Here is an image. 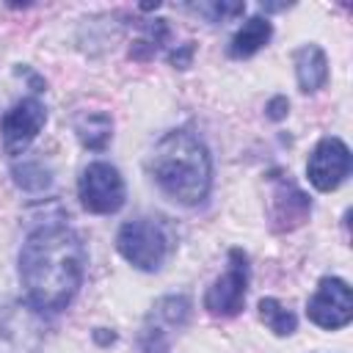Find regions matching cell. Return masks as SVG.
Returning <instances> with one entry per match:
<instances>
[{"label":"cell","instance_id":"cell-1","mask_svg":"<svg viewBox=\"0 0 353 353\" xmlns=\"http://www.w3.org/2000/svg\"><path fill=\"white\" fill-rule=\"evenodd\" d=\"M85 273V248L80 237L50 223L28 234L19 251V279L36 309H63L80 290Z\"/></svg>","mask_w":353,"mask_h":353},{"label":"cell","instance_id":"cell-2","mask_svg":"<svg viewBox=\"0 0 353 353\" xmlns=\"http://www.w3.org/2000/svg\"><path fill=\"white\" fill-rule=\"evenodd\" d=\"M152 176L165 196L193 207L201 204L212 185V160L207 146L190 130L165 132L152 152Z\"/></svg>","mask_w":353,"mask_h":353},{"label":"cell","instance_id":"cell-3","mask_svg":"<svg viewBox=\"0 0 353 353\" xmlns=\"http://www.w3.org/2000/svg\"><path fill=\"white\" fill-rule=\"evenodd\" d=\"M119 254L138 270H160L168 256V234L165 226L154 218L127 221L116 234Z\"/></svg>","mask_w":353,"mask_h":353},{"label":"cell","instance_id":"cell-4","mask_svg":"<svg viewBox=\"0 0 353 353\" xmlns=\"http://www.w3.org/2000/svg\"><path fill=\"white\" fill-rule=\"evenodd\" d=\"M44 320L33 303L0 306V353H41Z\"/></svg>","mask_w":353,"mask_h":353},{"label":"cell","instance_id":"cell-5","mask_svg":"<svg viewBox=\"0 0 353 353\" xmlns=\"http://www.w3.org/2000/svg\"><path fill=\"white\" fill-rule=\"evenodd\" d=\"M77 193H80V204L88 212L110 215V212L121 210V204H124V179L110 163L99 160L83 171L80 182H77Z\"/></svg>","mask_w":353,"mask_h":353},{"label":"cell","instance_id":"cell-6","mask_svg":"<svg viewBox=\"0 0 353 353\" xmlns=\"http://www.w3.org/2000/svg\"><path fill=\"white\" fill-rule=\"evenodd\" d=\"M248 290V256L240 248L229 251V268L212 281L204 295V309L215 317H232L243 309Z\"/></svg>","mask_w":353,"mask_h":353},{"label":"cell","instance_id":"cell-7","mask_svg":"<svg viewBox=\"0 0 353 353\" xmlns=\"http://www.w3.org/2000/svg\"><path fill=\"white\" fill-rule=\"evenodd\" d=\"M306 317L314 325L328 328V331H336V328L347 325L350 317H353V295H350V287L342 279H331V276L320 279L314 295L306 303Z\"/></svg>","mask_w":353,"mask_h":353},{"label":"cell","instance_id":"cell-8","mask_svg":"<svg viewBox=\"0 0 353 353\" xmlns=\"http://www.w3.org/2000/svg\"><path fill=\"white\" fill-rule=\"evenodd\" d=\"M47 121V110L44 105L36 99V97H28V99H19L6 116H3V124H0V132H3V146L8 154H22L30 141L41 132Z\"/></svg>","mask_w":353,"mask_h":353},{"label":"cell","instance_id":"cell-9","mask_svg":"<svg viewBox=\"0 0 353 353\" xmlns=\"http://www.w3.org/2000/svg\"><path fill=\"white\" fill-rule=\"evenodd\" d=\"M309 182L317 190H334L350 174V149L339 138H323L306 163Z\"/></svg>","mask_w":353,"mask_h":353},{"label":"cell","instance_id":"cell-10","mask_svg":"<svg viewBox=\"0 0 353 353\" xmlns=\"http://www.w3.org/2000/svg\"><path fill=\"white\" fill-rule=\"evenodd\" d=\"M312 212V201L309 196L287 176L276 179L273 188V204H270V218H273V229L276 232H290L295 226H301Z\"/></svg>","mask_w":353,"mask_h":353},{"label":"cell","instance_id":"cell-11","mask_svg":"<svg viewBox=\"0 0 353 353\" xmlns=\"http://www.w3.org/2000/svg\"><path fill=\"white\" fill-rule=\"evenodd\" d=\"M295 74H298V85L303 94L320 91L328 80V58H325L323 47L306 44V47L295 50Z\"/></svg>","mask_w":353,"mask_h":353},{"label":"cell","instance_id":"cell-12","mask_svg":"<svg viewBox=\"0 0 353 353\" xmlns=\"http://www.w3.org/2000/svg\"><path fill=\"white\" fill-rule=\"evenodd\" d=\"M273 36V25L262 17H251L245 19V25L234 33L232 44H229V55L232 58H251L254 52H259Z\"/></svg>","mask_w":353,"mask_h":353},{"label":"cell","instance_id":"cell-13","mask_svg":"<svg viewBox=\"0 0 353 353\" xmlns=\"http://www.w3.org/2000/svg\"><path fill=\"white\" fill-rule=\"evenodd\" d=\"M74 132H77V138L85 149L102 152L113 138V121H110L108 113H85V116L77 119Z\"/></svg>","mask_w":353,"mask_h":353},{"label":"cell","instance_id":"cell-14","mask_svg":"<svg viewBox=\"0 0 353 353\" xmlns=\"http://www.w3.org/2000/svg\"><path fill=\"white\" fill-rule=\"evenodd\" d=\"M259 317H262V323H265L276 336H290V334L295 331V325H298L295 314H292L287 306H281L276 298H262V301H259Z\"/></svg>","mask_w":353,"mask_h":353},{"label":"cell","instance_id":"cell-15","mask_svg":"<svg viewBox=\"0 0 353 353\" xmlns=\"http://www.w3.org/2000/svg\"><path fill=\"white\" fill-rule=\"evenodd\" d=\"M188 317H190V301L185 295H165V298L157 301V306L152 312V320L165 323V325H174V328L185 325Z\"/></svg>","mask_w":353,"mask_h":353},{"label":"cell","instance_id":"cell-16","mask_svg":"<svg viewBox=\"0 0 353 353\" xmlns=\"http://www.w3.org/2000/svg\"><path fill=\"white\" fill-rule=\"evenodd\" d=\"M11 174H14V182L22 190H30V193H39L50 185V171L44 168L41 160H22L11 168Z\"/></svg>","mask_w":353,"mask_h":353},{"label":"cell","instance_id":"cell-17","mask_svg":"<svg viewBox=\"0 0 353 353\" xmlns=\"http://www.w3.org/2000/svg\"><path fill=\"white\" fill-rule=\"evenodd\" d=\"M165 33H168L165 22H163V19H154V22L146 28V36H141L138 41H132L130 55H132V58H138V61H146L152 52H157V47L163 44Z\"/></svg>","mask_w":353,"mask_h":353},{"label":"cell","instance_id":"cell-18","mask_svg":"<svg viewBox=\"0 0 353 353\" xmlns=\"http://www.w3.org/2000/svg\"><path fill=\"white\" fill-rule=\"evenodd\" d=\"M141 347L143 353H168V339L163 334V328L149 317V323L143 325V334H141Z\"/></svg>","mask_w":353,"mask_h":353},{"label":"cell","instance_id":"cell-19","mask_svg":"<svg viewBox=\"0 0 353 353\" xmlns=\"http://www.w3.org/2000/svg\"><path fill=\"white\" fill-rule=\"evenodd\" d=\"M199 11H204L212 22H223V19H232V17H240L245 11V3H210V6H199Z\"/></svg>","mask_w":353,"mask_h":353},{"label":"cell","instance_id":"cell-20","mask_svg":"<svg viewBox=\"0 0 353 353\" xmlns=\"http://www.w3.org/2000/svg\"><path fill=\"white\" fill-rule=\"evenodd\" d=\"M287 110H290V102H287V97H273V99L268 102V116H270L273 121L284 119V116H287Z\"/></svg>","mask_w":353,"mask_h":353},{"label":"cell","instance_id":"cell-21","mask_svg":"<svg viewBox=\"0 0 353 353\" xmlns=\"http://www.w3.org/2000/svg\"><path fill=\"white\" fill-rule=\"evenodd\" d=\"M190 58H193V44H185L182 50L171 52V63L179 66V69H188L190 66Z\"/></svg>","mask_w":353,"mask_h":353},{"label":"cell","instance_id":"cell-22","mask_svg":"<svg viewBox=\"0 0 353 353\" xmlns=\"http://www.w3.org/2000/svg\"><path fill=\"white\" fill-rule=\"evenodd\" d=\"M94 336H97V342H113L116 339V334H105V328H99Z\"/></svg>","mask_w":353,"mask_h":353}]
</instances>
